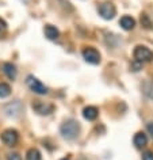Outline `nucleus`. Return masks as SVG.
Here are the masks:
<instances>
[{
    "label": "nucleus",
    "mask_w": 153,
    "mask_h": 160,
    "mask_svg": "<svg viewBox=\"0 0 153 160\" xmlns=\"http://www.w3.org/2000/svg\"><path fill=\"white\" fill-rule=\"evenodd\" d=\"M60 133L67 140H75L80 133V123L76 119H67L60 126Z\"/></svg>",
    "instance_id": "f257e3e1"
},
{
    "label": "nucleus",
    "mask_w": 153,
    "mask_h": 160,
    "mask_svg": "<svg viewBox=\"0 0 153 160\" xmlns=\"http://www.w3.org/2000/svg\"><path fill=\"white\" fill-rule=\"evenodd\" d=\"M133 56H134V60L138 61L141 64L144 62H152L153 61V52L146 46L138 45L136 46L134 52H133Z\"/></svg>",
    "instance_id": "f03ea898"
},
{
    "label": "nucleus",
    "mask_w": 153,
    "mask_h": 160,
    "mask_svg": "<svg viewBox=\"0 0 153 160\" xmlns=\"http://www.w3.org/2000/svg\"><path fill=\"white\" fill-rule=\"evenodd\" d=\"M26 84L33 92L38 94V95H46L47 94V87L45 84H42V83L33 75H29L26 78Z\"/></svg>",
    "instance_id": "7ed1b4c3"
},
{
    "label": "nucleus",
    "mask_w": 153,
    "mask_h": 160,
    "mask_svg": "<svg viewBox=\"0 0 153 160\" xmlns=\"http://www.w3.org/2000/svg\"><path fill=\"white\" fill-rule=\"evenodd\" d=\"M98 12H99V15L103 19H106V21H110V19H112L116 15V8H115V6L112 4V3L104 2V3H100V4H99Z\"/></svg>",
    "instance_id": "20e7f679"
},
{
    "label": "nucleus",
    "mask_w": 153,
    "mask_h": 160,
    "mask_svg": "<svg viewBox=\"0 0 153 160\" xmlns=\"http://www.w3.org/2000/svg\"><path fill=\"white\" fill-rule=\"evenodd\" d=\"M0 140L3 141V144L7 147H14L15 144L19 141V133L15 129H6L0 134Z\"/></svg>",
    "instance_id": "39448f33"
},
{
    "label": "nucleus",
    "mask_w": 153,
    "mask_h": 160,
    "mask_svg": "<svg viewBox=\"0 0 153 160\" xmlns=\"http://www.w3.org/2000/svg\"><path fill=\"white\" fill-rule=\"evenodd\" d=\"M31 107H33V110L39 115H49L54 111V106L52 105V103H46V102H42V101L33 102Z\"/></svg>",
    "instance_id": "423d86ee"
},
{
    "label": "nucleus",
    "mask_w": 153,
    "mask_h": 160,
    "mask_svg": "<svg viewBox=\"0 0 153 160\" xmlns=\"http://www.w3.org/2000/svg\"><path fill=\"white\" fill-rule=\"evenodd\" d=\"M81 54H83V58L86 60L88 64L96 65V64L100 62V53L95 49V48H91V46L86 48V49H83Z\"/></svg>",
    "instance_id": "0eeeda50"
},
{
    "label": "nucleus",
    "mask_w": 153,
    "mask_h": 160,
    "mask_svg": "<svg viewBox=\"0 0 153 160\" xmlns=\"http://www.w3.org/2000/svg\"><path fill=\"white\" fill-rule=\"evenodd\" d=\"M119 25H121V27H122L123 30L130 31V30H133L136 27V19L129 17V15H123V17L119 19Z\"/></svg>",
    "instance_id": "6e6552de"
},
{
    "label": "nucleus",
    "mask_w": 153,
    "mask_h": 160,
    "mask_svg": "<svg viewBox=\"0 0 153 160\" xmlns=\"http://www.w3.org/2000/svg\"><path fill=\"white\" fill-rule=\"evenodd\" d=\"M133 142H134L136 148H138V149L145 148L148 144V136L145 134L144 132H138V133H136L134 137H133Z\"/></svg>",
    "instance_id": "1a4fd4ad"
},
{
    "label": "nucleus",
    "mask_w": 153,
    "mask_h": 160,
    "mask_svg": "<svg viewBox=\"0 0 153 160\" xmlns=\"http://www.w3.org/2000/svg\"><path fill=\"white\" fill-rule=\"evenodd\" d=\"M43 33H45V37L47 39H50V41H56V39H58V37H60L58 29L53 25H46L45 29H43Z\"/></svg>",
    "instance_id": "9d476101"
},
{
    "label": "nucleus",
    "mask_w": 153,
    "mask_h": 160,
    "mask_svg": "<svg viewBox=\"0 0 153 160\" xmlns=\"http://www.w3.org/2000/svg\"><path fill=\"white\" fill-rule=\"evenodd\" d=\"M99 115V110L96 109L95 106H87L84 107L83 110V117L87 119V121H95Z\"/></svg>",
    "instance_id": "9b49d317"
},
{
    "label": "nucleus",
    "mask_w": 153,
    "mask_h": 160,
    "mask_svg": "<svg viewBox=\"0 0 153 160\" xmlns=\"http://www.w3.org/2000/svg\"><path fill=\"white\" fill-rule=\"evenodd\" d=\"M3 72H4V75L10 80H15V78H17V75H18L17 67H15L12 62H4L3 64Z\"/></svg>",
    "instance_id": "f8f14e48"
},
{
    "label": "nucleus",
    "mask_w": 153,
    "mask_h": 160,
    "mask_svg": "<svg viewBox=\"0 0 153 160\" xmlns=\"http://www.w3.org/2000/svg\"><path fill=\"white\" fill-rule=\"evenodd\" d=\"M26 160H42L41 152L37 148H30L26 153Z\"/></svg>",
    "instance_id": "ddd939ff"
},
{
    "label": "nucleus",
    "mask_w": 153,
    "mask_h": 160,
    "mask_svg": "<svg viewBox=\"0 0 153 160\" xmlns=\"http://www.w3.org/2000/svg\"><path fill=\"white\" fill-rule=\"evenodd\" d=\"M11 94V87L7 83H0V98H7Z\"/></svg>",
    "instance_id": "4468645a"
},
{
    "label": "nucleus",
    "mask_w": 153,
    "mask_h": 160,
    "mask_svg": "<svg viewBox=\"0 0 153 160\" xmlns=\"http://www.w3.org/2000/svg\"><path fill=\"white\" fill-rule=\"evenodd\" d=\"M142 90H144V94L146 95V97L153 99V82H146L142 86Z\"/></svg>",
    "instance_id": "2eb2a0df"
},
{
    "label": "nucleus",
    "mask_w": 153,
    "mask_h": 160,
    "mask_svg": "<svg viewBox=\"0 0 153 160\" xmlns=\"http://www.w3.org/2000/svg\"><path fill=\"white\" fill-rule=\"evenodd\" d=\"M140 21H141V25H142V26L145 27V29H152L153 23H152V21L149 19V17H148L146 14H142V15H141Z\"/></svg>",
    "instance_id": "dca6fc26"
},
{
    "label": "nucleus",
    "mask_w": 153,
    "mask_h": 160,
    "mask_svg": "<svg viewBox=\"0 0 153 160\" xmlns=\"http://www.w3.org/2000/svg\"><path fill=\"white\" fill-rule=\"evenodd\" d=\"M7 31V23L6 21H3L2 18H0V35H3Z\"/></svg>",
    "instance_id": "f3484780"
},
{
    "label": "nucleus",
    "mask_w": 153,
    "mask_h": 160,
    "mask_svg": "<svg viewBox=\"0 0 153 160\" xmlns=\"http://www.w3.org/2000/svg\"><path fill=\"white\" fill-rule=\"evenodd\" d=\"M142 160H153V152L152 151H145L142 153Z\"/></svg>",
    "instance_id": "a211bd4d"
},
{
    "label": "nucleus",
    "mask_w": 153,
    "mask_h": 160,
    "mask_svg": "<svg viewBox=\"0 0 153 160\" xmlns=\"http://www.w3.org/2000/svg\"><path fill=\"white\" fill-rule=\"evenodd\" d=\"M7 160H22V156L19 153H8V156H7Z\"/></svg>",
    "instance_id": "6ab92c4d"
},
{
    "label": "nucleus",
    "mask_w": 153,
    "mask_h": 160,
    "mask_svg": "<svg viewBox=\"0 0 153 160\" xmlns=\"http://www.w3.org/2000/svg\"><path fill=\"white\" fill-rule=\"evenodd\" d=\"M146 128H148V130H149V133H151V134H152V137H153V122H149V123H148V126H146Z\"/></svg>",
    "instance_id": "aec40b11"
},
{
    "label": "nucleus",
    "mask_w": 153,
    "mask_h": 160,
    "mask_svg": "<svg viewBox=\"0 0 153 160\" xmlns=\"http://www.w3.org/2000/svg\"><path fill=\"white\" fill-rule=\"evenodd\" d=\"M61 160H69V159H68V158H64V159H61Z\"/></svg>",
    "instance_id": "412c9836"
}]
</instances>
